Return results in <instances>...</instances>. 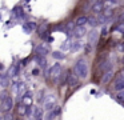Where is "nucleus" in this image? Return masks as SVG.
Returning a JSON list of instances; mask_svg holds the SVG:
<instances>
[{"label": "nucleus", "mask_w": 124, "mask_h": 120, "mask_svg": "<svg viewBox=\"0 0 124 120\" xmlns=\"http://www.w3.org/2000/svg\"><path fill=\"white\" fill-rule=\"evenodd\" d=\"M88 72H89V68H88L87 60L83 57L78 59L75 65H73V75H75L78 79H85V77L88 76Z\"/></svg>", "instance_id": "1"}, {"label": "nucleus", "mask_w": 124, "mask_h": 120, "mask_svg": "<svg viewBox=\"0 0 124 120\" xmlns=\"http://www.w3.org/2000/svg\"><path fill=\"white\" fill-rule=\"evenodd\" d=\"M43 101H44V108L43 109H46V111H51V109L56 105L57 97H56V95L51 93V95H47L46 99H43Z\"/></svg>", "instance_id": "2"}, {"label": "nucleus", "mask_w": 124, "mask_h": 120, "mask_svg": "<svg viewBox=\"0 0 124 120\" xmlns=\"http://www.w3.org/2000/svg\"><path fill=\"white\" fill-rule=\"evenodd\" d=\"M104 8H105V0H96L91 5V12L95 13V15H99V13L103 12Z\"/></svg>", "instance_id": "3"}, {"label": "nucleus", "mask_w": 124, "mask_h": 120, "mask_svg": "<svg viewBox=\"0 0 124 120\" xmlns=\"http://www.w3.org/2000/svg\"><path fill=\"white\" fill-rule=\"evenodd\" d=\"M14 108V100L11 96L7 95L4 99H1V111L3 112H9Z\"/></svg>", "instance_id": "4"}, {"label": "nucleus", "mask_w": 124, "mask_h": 120, "mask_svg": "<svg viewBox=\"0 0 124 120\" xmlns=\"http://www.w3.org/2000/svg\"><path fill=\"white\" fill-rule=\"evenodd\" d=\"M113 89L115 91H123L124 89V75L123 72H119L117 76L115 77V83H113Z\"/></svg>", "instance_id": "5"}, {"label": "nucleus", "mask_w": 124, "mask_h": 120, "mask_svg": "<svg viewBox=\"0 0 124 120\" xmlns=\"http://www.w3.org/2000/svg\"><path fill=\"white\" fill-rule=\"evenodd\" d=\"M38 29V35L41 37V39H47V36H48L49 33H51V31H49V24L48 23H43L39 25Z\"/></svg>", "instance_id": "6"}, {"label": "nucleus", "mask_w": 124, "mask_h": 120, "mask_svg": "<svg viewBox=\"0 0 124 120\" xmlns=\"http://www.w3.org/2000/svg\"><path fill=\"white\" fill-rule=\"evenodd\" d=\"M60 73H62V64H60V63L54 64V65H52L51 68L48 69V76L52 77V79L60 76Z\"/></svg>", "instance_id": "7"}, {"label": "nucleus", "mask_w": 124, "mask_h": 120, "mask_svg": "<svg viewBox=\"0 0 124 120\" xmlns=\"http://www.w3.org/2000/svg\"><path fill=\"white\" fill-rule=\"evenodd\" d=\"M99 32L96 31L95 28H92L91 31H89V33H88V44H91V45H95V44H97V41H99Z\"/></svg>", "instance_id": "8"}, {"label": "nucleus", "mask_w": 124, "mask_h": 120, "mask_svg": "<svg viewBox=\"0 0 124 120\" xmlns=\"http://www.w3.org/2000/svg\"><path fill=\"white\" fill-rule=\"evenodd\" d=\"M32 101H33L32 92H31V91H24V92H23V96H22V103L24 104V105H32Z\"/></svg>", "instance_id": "9"}, {"label": "nucleus", "mask_w": 124, "mask_h": 120, "mask_svg": "<svg viewBox=\"0 0 124 120\" xmlns=\"http://www.w3.org/2000/svg\"><path fill=\"white\" fill-rule=\"evenodd\" d=\"M36 53L41 56H47L49 53V45L46 43H40V44L36 47Z\"/></svg>", "instance_id": "10"}, {"label": "nucleus", "mask_w": 124, "mask_h": 120, "mask_svg": "<svg viewBox=\"0 0 124 120\" xmlns=\"http://www.w3.org/2000/svg\"><path fill=\"white\" fill-rule=\"evenodd\" d=\"M12 89H14L15 95H22L25 91V85H24V83H22V81H15L14 84H12Z\"/></svg>", "instance_id": "11"}, {"label": "nucleus", "mask_w": 124, "mask_h": 120, "mask_svg": "<svg viewBox=\"0 0 124 120\" xmlns=\"http://www.w3.org/2000/svg\"><path fill=\"white\" fill-rule=\"evenodd\" d=\"M36 28H38V25L33 21H27V23L23 24V31H24V33H32V32L36 31Z\"/></svg>", "instance_id": "12"}, {"label": "nucleus", "mask_w": 124, "mask_h": 120, "mask_svg": "<svg viewBox=\"0 0 124 120\" xmlns=\"http://www.w3.org/2000/svg\"><path fill=\"white\" fill-rule=\"evenodd\" d=\"M72 36L73 37H76V39H80V37H83L84 35H85V28H84V27H75V29H72Z\"/></svg>", "instance_id": "13"}, {"label": "nucleus", "mask_w": 124, "mask_h": 120, "mask_svg": "<svg viewBox=\"0 0 124 120\" xmlns=\"http://www.w3.org/2000/svg\"><path fill=\"white\" fill-rule=\"evenodd\" d=\"M113 76H115V73H113V69H108V71H105L104 73H103V77H101L103 84H108V83H109L111 80L113 79Z\"/></svg>", "instance_id": "14"}, {"label": "nucleus", "mask_w": 124, "mask_h": 120, "mask_svg": "<svg viewBox=\"0 0 124 120\" xmlns=\"http://www.w3.org/2000/svg\"><path fill=\"white\" fill-rule=\"evenodd\" d=\"M32 116L35 120H43L44 119V109L41 107H36L32 112Z\"/></svg>", "instance_id": "15"}, {"label": "nucleus", "mask_w": 124, "mask_h": 120, "mask_svg": "<svg viewBox=\"0 0 124 120\" xmlns=\"http://www.w3.org/2000/svg\"><path fill=\"white\" fill-rule=\"evenodd\" d=\"M19 71H20V64H15L9 68V72H8V77H16L19 75Z\"/></svg>", "instance_id": "16"}, {"label": "nucleus", "mask_w": 124, "mask_h": 120, "mask_svg": "<svg viewBox=\"0 0 124 120\" xmlns=\"http://www.w3.org/2000/svg\"><path fill=\"white\" fill-rule=\"evenodd\" d=\"M65 83H67L70 87H71V85H76V84H78V77H76L73 73H71V72H70V73H68V76H67Z\"/></svg>", "instance_id": "17"}, {"label": "nucleus", "mask_w": 124, "mask_h": 120, "mask_svg": "<svg viewBox=\"0 0 124 120\" xmlns=\"http://www.w3.org/2000/svg\"><path fill=\"white\" fill-rule=\"evenodd\" d=\"M87 19H88L87 16H79V17L73 21V24H75V27H84L87 24Z\"/></svg>", "instance_id": "18"}, {"label": "nucleus", "mask_w": 124, "mask_h": 120, "mask_svg": "<svg viewBox=\"0 0 124 120\" xmlns=\"http://www.w3.org/2000/svg\"><path fill=\"white\" fill-rule=\"evenodd\" d=\"M36 61H38V64H39V67H41V68H46L47 67V59H46V56H41V55H38L36 53Z\"/></svg>", "instance_id": "19"}, {"label": "nucleus", "mask_w": 124, "mask_h": 120, "mask_svg": "<svg viewBox=\"0 0 124 120\" xmlns=\"http://www.w3.org/2000/svg\"><path fill=\"white\" fill-rule=\"evenodd\" d=\"M8 85H9L8 75H1V77H0V87H1V88H7Z\"/></svg>", "instance_id": "20"}, {"label": "nucleus", "mask_w": 124, "mask_h": 120, "mask_svg": "<svg viewBox=\"0 0 124 120\" xmlns=\"http://www.w3.org/2000/svg\"><path fill=\"white\" fill-rule=\"evenodd\" d=\"M81 47H83V44H81L80 41L71 43V45H70V51H71V52H76V51H79Z\"/></svg>", "instance_id": "21"}, {"label": "nucleus", "mask_w": 124, "mask_h": 120, "mask_svg": "<svg viewBox=\"0 0 124 120\" xmlns=\"http://www.w3.org/2000/svg\"><path fill=\"white\" fill-rule=\"evenodd\" d=\"M87 24H89V25H91L92 28H95V27H97V25H99L96 16H91V17H88V19H87Z\"/></svg>", "instance_id": "22"}, {"label": "nucleus", "mask_w": 124, "mask_h": 120, "mask_svg": "<svg viewBox=\"0 0 124 120\" xmlns=\"http://www.w3.org/2000/svg\"><path fill=\"white\" fill-rule=\"evenodd\" d=\"M113 29H115V31H117L119 33H123V32H124V23H123V21H119L116 25L112 27V31H113Z\"/></svg>", "instance_id": "23"}, {"label": "nucleus", "mask_w": 124, "mask_h": 120, "mask_svg": "<svg viewBox=\"0 0 124 120\" xmlns=\"http://www.w3.org/2000/svg\"><path fill=\"white\" fill-rule=\"evenodd\" d=\"M14 13L16 15V17H19V19H24V11L20 7H15V9H14Z\"/></svg>", "instance_id": "24"}, {"label": "nucleus", "mask_w": 124, "mask_h": 120, "mask_svg": "<svg viewBox=\"0 0 124 120\" xmlns=\"http://www.w3.org/2000/svg\"><path fill=\"white\" fill-rule=\"evenodd\" d=\"M52 56H54L55 59H57V60H64L65 59V55L63 52H60V51H55V52H52Z\"/></svg>", "instance_id": "25"}, {"label": "nucleus", "mask_w": 124, "mask_h": 120, "mask_svg": "<svg viewBox=\"0 0 124 120\" xmlns=\"http://www.w3.org/2000/svg\"><path fill=\"white\" fill-rule=\"evenodd\" d=\"M32 112H33L32 105H25V113H24V116L31 117V116H32Z\"/></svg>", "instance_id": "26"}, {"label": "nucleus", "mask_w": 124, "mask_h": 120, "mask_svg": "<svg viewBox=\"0 0 124 120\" xmlns=\"http://www.w3.org/2000/svg\"><path fill=\"white\" fill-rule=\"evenodd\" d=\"M17 112H19L20 116H24V113H25V105L23 103L17 105Z\"/></svg>", "instance_id": "27"}, {"label": "nucleus", "mask_w": 124, "mask_h": 120, "mask_svg": "<svg viewBox=\"0 0 124 120\" xmlns=\"http://www.w3.org/2000/svg\"><path fill=\"white\" fill-rule=\"evenodd\" d=\"M101 69H103L104 72L108 71V69H112V63H111V61H105V63L101 65Z\"/></svg>", "instance_id": "28"}, {"label": "nucleus", "mask_w": 124, "mask_h": 120, "mask_svg": "<svg viewBox=\"0 0 124 120\" xmlns=\"http://www.w3.org/2000/svg\"><path fill=\"white\" fill-rule=\"evenodd\" d=\"M123 99H124V92H123V91H119V93L116 95V100L121 104V103H123Z\"/></svg>", "instance_id": "29"}, {"label": "nucleus", "mask_w": 124, "mask_h": 120, "mask_svg": "<svg viewBox=\"0 0 124 120\" xmlns=\"http://www.w3.org/2000/svg\"><path fill=\"white\" fill-rule=\"evenodd\" d=\"M1 120H12V115L9 113V112H4V116L0 117Z\"/></svg>", "instance_id": "30"}, {"label": "nucleus", "mask_w": 124, "mask_h": 120, "mask_svg": "<svg viewBox=\"0 0 124 120\" xmlns=\"http://www.w3.org/2000/svg\"><path fill=\"white\" fill-rule=\"evenodd\" d=\"M39 73H40V69H39V68H35V69L32 71V75H33V76H38Z\"/></svg>", "instance_id": "31"}, {"label": "nucleus", "mask_w": 124, "mask_h": 120, "mask_svg": "<svg viewBox=\"0 0 124 120\" xmlns=\"http://www.w3.org/2000/svg\"><path fill=\"white\" fill-rule=\"evenodd\" d=\"M46 40H47V41H48V43H54V40H55V39H54V37H52V36H49V35H48Z\"/></svg>", "instance_id": "32"}, {"label": "nucleus", "mask_w": 124, "mask_h": 120, "mask_svg": "<svg viewBox=\"0 0 124 120\" xmlns=\"http://www.w3.org/2000/svg\"><path fill=\"white\" fill-rule=\"evenodd\" d=\"M91 47H92L91 44H87V45H85V52H87V53H88L89 51H91Z\"/></svg>", "instance_id": "33"}, {"label": "nucleus", "mask_w": 124, "mask_h": 120, "mask_svg": "<svg viewBox=\"0 0 124 120\" xmlns=\"http://www.w3.org/2000/svg\"><path fill=\"white\" fill-rule=\"evenodd\" d=\"M107 33H108V31H107V28H105V27H104V28L101 29V35H103V36H105V35H107Z\"/></svg>", "instance_id": "34"}, {"label": "nucleus", "mask_w": 124, "mask_h": 120, "mask_svg": "<svg viewBox=\"0 0 124 120\" xmlns=\"http://www.w3.org/2000/svg\"><path fill=\"white\" fill-rule=\"evenodd\" d=\"M108 1H109L111 4H117V3H116V0H108Z\"/></svg>", "instance_id": "35"}, {"label": "nucleus", "mask_w": 124, "mask_h": 120, "mask_svg": "<svg viewBox=\"0 0 124 120\" xmlns=\"http://www.w3.org/2000/svg\"><path fill=\"white\" fill-rule=\"evenodd\" d=\"M116 3H117V4H121V3H123V0H116Z\"/></svg>", "instance_id": "36"}, {"label": "nucleus", "mask_w": 124, "mask_h": 120, "mask_svg": "<svg viewBox=\"0 0 124 120\" xmlns=\"http://www.w3.org/2000/svg\"><path fill=\"white\" fill-rule=\"evenodd\" d=\"M1 69H3V65H1V64H0V71H1Z\"/></svg>", "instance_id": "37"}, {"label": "nucleus", "mask_w": 124, "mask_h": 120, "mask_svg": "<svg viewBox=\"0 0 124 120\" xmlns=\"http://www.w3.org/2000/svg\"><path fill=\"white\" fill-rule=\"evenodd\" d=\"M95 1H96V0H91V4H92V3H95Z\"/></svg>", "instance_id": "38"}, {"label": "nucleus", "mask_w": 124, "mask_h": 120, "mask_svg": "<svg viewBox=\"0 0 124 120\" xmlns=\"http://www.w3.org/2000/svg\"><path fill=\"white\" fill-rule=\"evenodd\" d=\"M0 77H1V73H0Z\"/></svg>", "instance_id": "39"}, {"label": "nucleus", "mask_w": 124, "mask_h": 120, "mask_svg": "<svg viewBox=\"0 0 124 120\" xmlns=\"http://www.w3.org/2000/svg\"><path fill=\"white\" fill-rule=\"evenodd\" d=\"M0 120H1V119H0Z\"/></svg>", "instance_id": "40"}]
</instances>
